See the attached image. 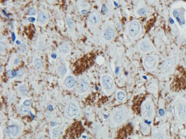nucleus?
Instances as JSON below:
<instances>
[{"instance_id": "dca6fc26", "label": "nucleus", "mask_w": 186, "mask_h": 139, "mask_svg": "<svg viewBox=\"0 0 186 139\" xmlns=\"http://www.w3.org/2000/svg\"><path fill=\"white\" fill-rule=\"evenodd\" d=\"M8 132L9 135L12 138H15L18 135L19 132V128L16 125L10 126L8 128Z\"/></svg>"}, {"instance_id": "f704fd0d", "label": "nucleus", "mask_w": 186, "mask_h": 139, "mask_svg": "<svg viewBox=\"0 0 186 139\" xmlns=\"http://www.w3.org/2000/svg\"><path fill=\"white\" fill-rule=\"evenodd\" d=\"M51 57L53 59H55L57 57V55L55 53H53L51 54Z\"/></svg>"}, {"instance_id": "b1692460", "label": "nucleus", "mask_w": 186, "mask_h": 139, "mask_svg": "<svg viewBox=\"0 0 186 139\" xmlns=\"http://www.w3.org/2000/svg\"><path fill=\"white\" fill-rule=\"evenodd\" d=\"M58 72L60 75L62 76H64L67 72V67L65 66H61L58 69Z\"/></svg>"}, {"instance_id": "a878e982", "label": "nucleus", "mask_w": 186, "mask_h": 139, "mask_svg": "<svg viewBox=\"0 0 186 139\" xmlns=\"http://www.w3.org/2000/svg\"><path fill=\"white\" fill-rule=\"evenodd\" d=\"M117 99L119 101H123L125 97V93L123 91H119L117 94Z\"/></svg>"}, {"instance_id": "c756f323", "label": "nucleus", "mask_w": 186, "mask_h": 139, "mask_svg": "<svg viewBox=\"0 0 186 139\" xmlns=\"http://www.w3.org/2000/svg\"><path fill=\"white\" fill-rule=\"evenodd\" d=\"M23 104L26 106H29L31 104V101L29 99H26L24 102Z\"/></svg>"}, {"instance_id": "423d86ee", "label": "nucleus", "mask_w": 186, "mask_h": 139, "mask_svg": "<svg viewBox=\"0 0 186 139\" xmlns=\"http://www.w3.org/2000/svg\"><path fill=\"white\" fill-rule=\"evenodd\" d=\"M137 48L139 51L142 53H147L151 52L154 49L153 44L147 38H144L141 40L138 43Z\"/></svg>"}, {"instance_id": "4be33fe9", "label": "nucleus", "mask_w": 186, "mask_h": 139, "mask_svg": "<svg viewBox=\"0 0 186 139\" xmlns=\"http://www.w3.org/2000/svg\"><path fill=\"white\" fill-rule=\"evenodd\" d=\"M147 12V8L145 7H141L137 10L136 11L137 14L138 16H143Z\"/></svg>"}, {"instance_id": "f8f14e48", "label": "nucleus", "mask_w": 186, "mask_h": 139, "mask_svg": "<svg viewBox=\"0 0 186 139\" xmlns=\"http://www.w3.org/2000/svg\"><path fill=\"white\" fill-rule=\"evenodd\" d=\"M115 36V31L113 28H107L103 34V38L106 41H110Z\"/></svg>"}, {"instance_id": "9d476101", "label": "nucleus", "mask_w": 186, "mask_h": 139, "mask_svg": "<svg viewBox=\"0 0 186 139\" xmlns=\"http://www.w3.org/2000/svg\"><path fill=\"white\" fill-rule=\"evenodd\" d=\"M89 23L92 25H96L100 23L101 21V15L99 11L93 10L90 13L88 18Z\"/></svg>"}, {"instance_id": "e433bc0d", "label": "nucleus", "mask_w": 186, "mask_h": 139, "mask_svg": "<svg viewBox=\"0 0 186 139\" xmlns=\"http://www.w3.org/2000/svg\"><path fill=\"white\" fill-rule=\"evenodd\" d=\"M11 73H12V72H11V70H8V71L7 72V73L8 75H11Z\"/></svg>"}, {"instance_id": "7ed1b4c3", "label": "nucleus", "mask_w": 186, "mask_h": 139, "mask_svg": "<svg viewBox=\"0 0 186 139\" xmlns=\"http://www.w3.org/2000/svg\"><path fill=\"white\" fill-rule=\"evenodd\" d=\"M101 84L105 93L110 95L114 89V82L112 78L107 75H104L101 77Z\"/></svg>"}, {"instance_id": "c85d7f7f", "label": "nucleus", "mask_w": 186, "mask_h": 139, "mask_svg": "<svg viewBox=\"0 0 186 139\" xmlns=\"http://www.w3.org/2000/svg\"><path fill=\"white\" fill-rule=\"evenodd\" d=\"M24 72H24L23 69H20L18 70L16 73H17V75H18V76L22 77L24 75Z\"/></svg>"}, {"instance_id": "ddd939ff", "label": "nucleus", "mask_w": 186, "mask_h": 139, "mask_svg": "<svg viewBox=\"0 0 186 139\" xmlns=\"http://www.w3.org/2000/svg\"><path fill=\"white\" fill-rule=\"evenodd\" d=\"M173 15L180 25L184 24V12L182 10L179 9V10H174L173 12Z\"/></svg>"}, {"instance_id": "6e6552de", "label": "nucleus", "mask_w": 186, "mask_h": 139, "mask_svg": "<svg viewBox=\"0 0 186 139\" xmlns=\"http://www.w3.org/2000/svg\"><path fill=\"white\" fill-rule=\"evenodd\" d=\"M175 64L171 58H167L163 62L161 65L162 71L165 74H169L173 72Z\"/></svg>"}, {"instance_id": "0eeeda50", "label": "nucleus", "mask_w": 186, "mask_h": 139, "mask_svg": "<svg viewBox=\"0 0 186 139\" xmlns=\"http://www.w3.org/2000/svg\"><path fill=\"white\" fill-rule=\"evenodd\" d=\"M141 31V25L138 21L133 20L129 24L128 32L132 37H135L138 35Z\"/></svg>"}, {"instance_id": "39448f33", "label": "nucleus", "mask_w": 186, "mask_h": 139, "mask_svg": "<svg viewBox=\"0 0 186 139\" xmlns=\"http://www.w3.org/2000/svg\"><path fill=\"white\" fill-rule=\"evenodd\" d=\"M126 118L125 110L122 108H118L114 110L112 115V120L114 123L120 124L123 123Z\"/></svg>"}, {"instance_id": "f257e3e1", "label": "nucleus", "mask_w": 186, "mask_h": 139, "mask_svg": "<svg viewBox=\"0 0 186 139\" xmlns=\"http://www.w3.org/2000/svg\"><path fill=\"white\" fill-rule=\"evenodd\" d=\"M175 114L178 120L186 123V100L181 97H178L174 102Z\"/></svg>"}, {"instance_id": "6ab92c4d", "label": "nucleus", "mask_w": 186, "mask_h": 139, "mask_svg": "<svg viewBox=\"0 0 186 139\" xmlns=\"http://www.w3.org/2000/svg\"><path fill=\"white\" fill-rule=\"evenodd\" d=\"M141 131L144 135H148L150 132V128L148 125L144 123H141Z\"/></svg>"}, {"instance_id": "c9c22d12", "label": "nucleus", "mask_w": 186, "mask_h": 139, "mask_svg": "<svg viewBox=\"0 0 186 139\" xmlns=\"http://www.w3.org/2000/svg\"><path fill=\"white\" fill-rule=\"evenodd\" d=\"M47 109H48V110H49V111H51V110H52L53 109V107L52 105H48V108H47Z\"/></svg>"}, {"instance_id": "5701e85b", "label": "nucleus", "mask_w": 186, "mask_h": 139, "mask_svg": "<svg viewBox=\"0 0 186 139\" xmlns=\"http://www.w3.org/2000/svg\"><path fill=\"white\" fill-rule=\"evenodd\" d=\"M52 133L53 138L54 139H57L60 135V129L58 128H54L53 129Z\"/></svg>"}, {"instance_id": "cd10ccee", "label": "nucleus", "mask_w": 186, "mask_h": 139, "mask_svg": "<svg viewBox=\"0 0 186 139\" xmlns=\"http://www.w3.org/2000/svg\"><path fill=\"white\" fill-rule=\"evenodd\" d=\"M28 13V15H30V16H31V15H35L36 14V11L34 8L32 7V8H30V9H29Z\"/></svg>"}, {"instance_id": "bb28decb", "label": "nucleus", "mask_w": 186, "mask_h": 139, "mask_svg": "<svg viewBox=\"0 0 186 139\" xmlns=\"http://www.w3.org/2000/svg\"><path fill=\"white\" fill-rule=\"evenodd\" d=\"M19 90L22 94H26V93L27 91V86H26V85H25V84H24V85H21V86H19Z\"/></svg>"}, {"instance_id": "4c0bfd02", "label": "nucleus", "mask_w": 186, "mask_h": 139, "mask_svg": "<svg viewBox=\"0 0 186 139\" xmlns=\"http://www.w3.org/2000/svg\"><path fill=\"white\" fill-rule=\"evenodd\" d=\"M87 10H82V13L83 14H85Z\"/></svg>"}, {"instance_id": "473e14b6", "label": "nucleus", "mask_w": 186, "mask_h": 139, "mask_svg": "<svg viewBox=\"0 0 186 139\" xmlns=\"http://www.w3.org/2000/svg\"><path fill=\"white\" fill-rule=\"evenodd\" d=\"M19 50L21 52H24L25 51V46H23V45H22V46H20L19 47Z\"/></svg>"}, {"instance_id": "aec40b11", "label": "nucleus", "mask_w": 186, "mask_h": 139, "mask_svg": "<svg viewBox=\"0 0 186 139\" xmlns=\"http://www.w3.org/2000/svg\"><path fill=\"white\" fill-rule=\"evenodd\" d=\"M66 22H67V26L69 29L70 30H73L75 28V25H74V22L72 18L69 17H67L66 19Z\"/></svg>"}, {"instance_id": "412c9836", "label": "nucleus", "mask_w": 186, "mask_h": 139, "mask_svg": "<svg viewBox=\"0 0 186 139\" xmlns=\"http://www.w3.org/2000/svg\"><path fill=\"white\" fill-rule=\"evenodd\" d=\"M153 139H168L167 136L161 133H156L153 136Z\"/></svg>"}, {"instance_id": "9b49d317", "label": "nucleus", "mask_w": 186, "mask_h": 139, "mask_svg": "<svg viewBox=\"0 0 186 139\" xmlns=\"http://www.w3.org/2000/svg\"><path fill=\"white\" fill-rule=\"evenodd\" d=\"M79 109L75 103L71 102L68 104L67 109V114L71 117H75L79 112Z\"/></svg>"}, {"instance_id": "2eb2a0df", "label": "nucleus", "mask_w": 186, "mask_h": 139, "mask_svg": "<svg viewBox=\"0 0 186 139\" xmlns=\"http://www.w3.org/2000/svg\"><path fill=\"white\" fill-rule=\"evenodd\" d=\"M60 50L63 54H68L71 52V46L68 43L63 42L60 45Z\"/></svg>"}, {"instance_id": "7c9ffc66", "label": "nucleus", "mask_w": 186, "mask_h": 139, "mask_svg": "<svg viewBox=\"0 0 186 139\" xmlns=\"http://www.w3.org/2000/svg\"><path fill=\"white\" fill-rule=\"evenodd\" d=\"M159 114L160 117H163V116L165 115L164 110H163V109H160L159 111Z\"/></svg>"}, {"instance_id": "393cba45", "label": "nucleus", "mask_w": 186, "mask_h": 139, "mask_svg": "<svg viewBox=\"0 0 186 139\" xmlns=\"http://www.w3.org/2000/svg\"><path fill=\"white\" fill-rule=\"evenodd\" d=\"M19 110H20V113L23 114H28L29 112L28 107L24 105H22L20 107Z\"/></svg>"}, {"instance_id": "1a4fd4ad", "label": "nucleus", "mask_w": 186, "mask_h": 139, "mask_svg": "<svg viewBox=\"0 0 186 139\" xmlns=\"http://www.w3.org/2000/svg\"><path fill=\"white\" fill-rule=\"evenodd\" d=\"M89 88V82L84 78H82L78 81L77 91L79 93H84L88 90Z\"/></svg>"}, {"instance_id": "72a5a7b5", "label": "nucleus", "mask_w": 186, "mask_h": 139, "mask_svg": "<svg viewBox=\"0 0 186 139\" xmlns=\"http://www.w3.org/2000/svg\"><path fill=\"white\" fill-rule=\"evenodd\" d=\"M1 50L2 51V50L4 49L5 45L4 43H1Z\"/></svg>"}, {"instance_id": "f3484780", "label": "nucleus", "mask_w": 186, "mask_h": 139, "mask_svg": "<svg viewBox=\"0 0 186 139\" xmlns=\"http://www.w3.org/2000/svg\"><path fill=\"white\" fill-rule=\"evenodd\" d=\"M47 14L43 11H40L38 14V22L40 25H45L48 20Z\"/></svg>"}, {"instance_id": "20e7f679", "label": "nucleus", "mask_w": 186, "mask_h": 139, "mask_svg": "<svg viewBox=\"0 0 186 139\" xmlns=\"http://www.w3.org/2000/svg\"><path fill=\"white\" fill-rule=\"evenodd\" d=\"M158 63V59L154 55H147L143 59L144 66L148 70H155L157 66Z\"/></svg>"}, {"instance_id": "2f4dec72", "label": "nucleus", "mask_w": 186, "mask_h": 139, "mask_svg": "<svg viewBox=\"0 0 186 139\" xmlns=\"http://www.w3.org/2000/svg\"><path fill=\"white\" fill-rule=\"evenodd\" d=\"M29 22H30L31 23H33L35 22L36 19L34 18V17H29L28 19Z\"/></svg>"}, {"instance_id": "f03ea898", "label": "nucleus", "mask_w": 186, "mask_h": 139, "mask_svg": "<svg viewBox=\"0 0 186 139\" xmlns=\"http://www.w3.org/2000/svg\"><path fill=\"white\" fill-rule=\"evenodd\" d=\"M141 111L142 117L146 119H152L155 115L154 105L152 102L149 100L144 101L142 103Z\"/></svg>"}, {"instance_id": "4468645a", "label": "nucleus", "mask_w": 186, "mask_h": 139, "mask_svg": "<svg viewBox=\"0 0 186 139\" xmlns=\"http://www.w3.org/2000/svg\"><path fill=\"white\" fill-rule=\"evenodd\" d=\"M76 80L74 77L72 75L68 76L64 80V85L69 89L74 88L76 86Z\"/></svg>"}, {"instance_id": "a211bd4d", "label": "nucleus", "mask_w": 186, "mask_h": 139, "mask_svg": "<svg viewBox=\"0 0 186 139\" xmlns=\"http://www.w3.org/2000/svg\"><path fill=\"white\" fill-rule=\"evenodd\" d=\"M43 61L41 58L36 57L34 59L33 66L36 70H40L43 67Z\"/></svg>"}, {"instance_id": "58836bf2", "label": "nucleus", "mask_w": 186, "mask_h": 139, "mask_svg": "<svg viewBox=\"0 0 186 139\" xmlns=\"http://www.w3.org/2000/svg\"><path fill=\"white\" fill-rule=\"evenodd\" d=\"M39 139H45V138H43V137H40Z\"/></svg>"}]
</instances>
